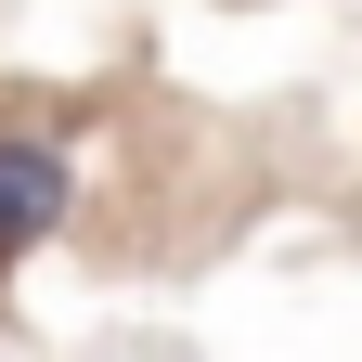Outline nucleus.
<instances>
[{
	"label": "nucleus",
	"instance_id": "obj_1",
	"mask_svg": "<svg viewBox=\"0 0 362 362\" xmlns=\"http://www.w3.org/2000/svg\"><path fill=\"white\" fill-rule=\"evenodd\" d=\"M65 220H78V156L52 143V129H13V117H0V285H13Z\"/></svg>",
	"mask_w": 362,
	"mask_h": 362
}]
</instances>
